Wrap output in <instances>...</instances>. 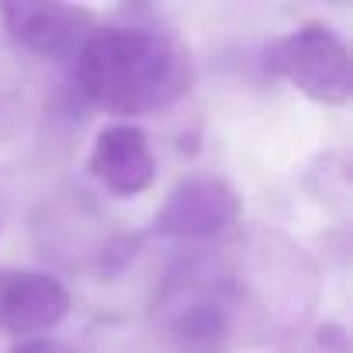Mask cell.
I'll list each match as a JSON object with an SVG mask.
<instances>
[{
  "label": "cell",
  "instance_id": "obj_7",
  "mask_svg": "<svg viewBox=\"0 0 353 353\" xmlns=\"http://www.w3.org/2000/svg\"><path fill=\"white\" fill-rule=\"evenodd\" d=\"M11 353H77V346L56 336H32V339H21Z\"/></svg>",
  "mask_w": 353,
  "mask_h": 353
},
{
  "label": "cell",
  "instance_id": "obj_1",
  "mask_svg": "<svg viewBox=\"0 0 353 353\" xmlns=\"http://www.w3.org/2000/svg\"><path fill=\"white\" fill-rule=\"evenodd\" d=\"M191 52L149 21H97L77 56L80 94L118 118L163 114L191 94Z\"/></svg>",
  "mask_w": 353,
  "mask_h": 353
},
{
  "label": "cell",
  "instance_id": "obj_2",
  "mask_svg": "<svg viewBox=\"0 0 353 353\" xmlns=\"http://www.w3.org/2000/svg\"><path fill=\"white\" fill-rule=\"evenodd\" d=\"M267 70L319 104H346L353 94L350 49L325 25H305L267 49Z\"/></svg>",
  "mask_w": 353,
  "mask_h": 353
},
{
  "label": "cell",
  "instance_id": "obj_5",
  "mask_svg": "<svg viewBox=\"0 0 353 353\" xmlns=\"http://www.w3.org/2000/svg\"><path fill=\"white\" fill-rule=\"evenodd\" d=\"M73 308L70 288L42 270H18L0 277V332L35 336L56 329Z\"/></svg>",
  "mask_w": 353,
  "mask_h": 353
},
{
  "label": "cell",
  "instance_id": "obj_3",
  "mask_svg": "<svg viewBox=\"0 0 353 353\" xmlns=\"http://www.w3.org/2000/svg\"><path fill=\"white\" fill-rule=\"evenodd\" d=\"M8 35L46 59L80 56L83 42L97 28V14L83 4H59V0H4L0 4Z\"/></svg>",
  "mask_w": 353,
  "mask_h": 353
},
{
  "label": "cell",
  "instance_id": "obj_4",
  "mask_svg": "<svg viewBox=\"0 0 353 353\" xmlns=\"http://www.w3.org/2000/svg\"><path fill=\"white\" fill-rule=\"evenodd\" d=\"M243 219L239 191L222 176H184L152 219V229L170 239H212Z\"/></svg>",
  "mask_w": 353,
  "mask_h": 353
},
{
  "label": "cell",
  "instance_id": "obj_6",
  "mask_svg": "<svg viewBox=\"0 0 353 353\" xmlns=\"http://www.w3.org/2000/svg\"><path fill=\"white\" fill-rule=\"evenodd\" d=\"M90 173L104 191L118 198H135L149 191L156 181V159H152L149 135L139 125H108L94 139Z\"/></svg>",
  "mask_w": 353,
  "mask_h": 353
}]
</instances>
